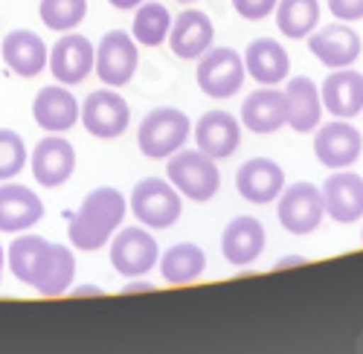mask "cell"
Wrapping results in <instances>:
<instances>
[{"label":"cell","instance_id":"5","mask_svg":"<svg viewBox=\"0 0 363 354\" xmlns=\"http://www.w3.org/2000/svg\"><path fill=\"white\" fill-rule=\"evenodd\" d=\"M180 192L160 181V177H145L140 181L131 192V212L137 215L140 224L151 227V229H166L180 218Z\"/></svg>","mask_w":363,"mask_h":354},{"label":"cell","instance_id":"28","mask_svg":"<svg viewBox=\"0 0 363 354\" xmlns=\"http://www.w3.org/2000/svg\"><path fill=\"white\" fill-rule=\"evenodd\" d=\"M320 23V0H277V26L288 38H306Z\"/></svg>","mask_w":363,"mask_h":354},{"label":"cell","instance_id":"17","mask_svg":"<svg viewBox=\"0 0 363 354\" xmlns=\"http://www.w3.org/2000/svg\"><path fill=\"white\" fill-rule=\"evenodd\" d=\"M213 38H216L213 21H209L206 12H198V9L180 12L169 29V47L180 58H201L213 47Z\"/></svg>","mask_w":363,"mask_h":354},{"label":"cell","instance_id":"23","mask_svg":"<svg viewBox=\"0 0 363 354\" xmlns=\"http://www.w3.org/2000/svg\"><path fill=\"white\" fill-rule=\"evenodd\" d=\"M195 139H198V149L206 152L209 157H230L238 142H241V125L233 120V113L227 110H206L198 125H195Z\"/></svg>","mask_w":363,"mask_h":354},{"label":"cell","instance_id":"36","mask_svg":"<svg viewBox=\"0 0 363 354\" xmlns=\"http://www.w3.org/2000/svg\"><path fill=\"white\" fill-rule=\"evenodd\" d=\"M308 258L306 256H288V258H279L277 261V268H291V264H306Z\"/></svg>","mask_w":363,"mask_h":354},{"label":"cell","instance_id":"14","mask_svg":"<svg viewBox=\"0 0 363 354\" xmlns=\"http://www.w3.org/2000/svg\"><path fill=\"white\" fill-rule=\"evenodd\" d=\"M96 62L94 44L84 35H62L52 50H50V70L55 76V81L62 84H79L90 76Z\"/></svg>","mask_w":363,"mask_h":354},{"label":"cell","instance_id":"2","mask_svg":"<svg viewBox=\"0 0 363 354\" xmlns=\"http://www.w3.org/2000/svg\"><path fill=\"white\" fill-rule=\"evenodd\" d=\"M125 218V198L111 186L94 189L67 224V239L79 250H99Z\"/></svg>","mask_w":363,"mask_h":354},{"label":"cell","instance_id":"20","mask_svg":"<svg viewBox=\"0 0 363 354\" xmlns=\"http://www.w3.org/2000/svg\"><path fill=\"white\" fill-rule=\"evenodd\" d=\"M221 250H224V258L233 264V268L253 264L264 250V227H262V221H256L250 215L233 218L224 227Z\"/></svg>","mask_w":363,"mask_h":354},{"label":"cell","instance_id":"7","mask_svg":"<svg viewBox=\"0 0 363 354\" xmlns=\"http://www.w3.org/2000/svg\"><path fill=\"white\" fill-rule=\"evenodd\" d=\"M323 215H325L323 192L314 183H294L285 192H279L277 218L288 232L308 235L323 224Z\"/></svg>","mask_w":363,"mask_h":354},{"label":"cell","instance_id":"24","mask_svg":"<svg viewBox=\"0 0 363 354\" xmlns=\"http://www.w3.org/2000/svg\"><path fill=\"white\" fill-rule=\"evenodd\" d=\"M285 105H288V125L299 134L314 131L323 116V96L320 87L308 76H296L285 84Z\"/></svg>","mask_w":363,"mask_h":354},{"label":"cell","instance_id":"16","mask_svg":"<svg viewBox=\"0 0 363 354\" xmlns=\"http://www.w3.org/2000/svg\"><path fill=\"white\" fill-rule=\"evenodd\" d=\"M235 186H238V195L250 203H270L279 198L285 186V171L270 157H253L238 169Z\"/></svg>","mask_w":363,"mask_h":354},{"label":"cell","instance_id":"30","mask_svg":"<svg viewBox=\"0 0 363 354\" xmlns=\"http://www.w3.org/2000/svg\"><path fill=\"white\" fill-rule=\"evenodd\" d=\"M87 15V0H41V21L52 33H70Z\"/></svg>","mask_w":363,"mask_h":354},{"label":"cell","instance_id":"18","mask_svg":"<svg viewBox=\"0 0 363 354\" xmlns=\"http://www.w3.org/2000/svg\"><path fill=\"white\" fill-rule=\"evenodd\" d=\"M79 102L76 96L67 91L65 84H50V87H41L35 102H33V116L35 122L44 128V131H52V134H62V131H70L76 122H79Z\"/></svg>","mask_w":363,"mask_h":354},{"label":"cell","instance_id":"4","mask_svg":"<svg viewBox=\"0 0 363 354\" xmlns=\"http://www.w3.org/2000/svg\"><path fill=\"white\" fill-rule=\"evenodd\" d=\"M189 116L177 108H155L145 120L140 122L137 131V145L140 152L151 160L172 157L177 149H184L189 137Z\"/></svg>","mask_w":363,"mask_h":354},{"label":"cell","instance_id":"37","mask_svg":"<svg viewBox=\"0 0 363 354\" xmlns=\"http://www.w3.org/2000/svg\"><path fill=\"white\" fill-rule=\"evenodd\" d=\"M137 290H151V285L148 282H131V285H125V293H137Z\"/></svg>","mask_w":363,"mask_h":354},{"label":"cell","instance_id":"13","mask_svg":"<svg viewBox=\"0 0 363 354\" xmlns=\"http://www.w3.org/2000/svg\"><path fill=\"white\" fill-rule=\"evenodd\" d=\"M323 206L337 224H354L363 218V177L352 171L328 174L323 183Z\"/></svg>","mask_w":363,"mask_h":354},{"label":"cell","instance_id":"39","mask_svg":"<svg viewBox=\"0 0 363 354\" xmlns=\"http://www.w3.org/2000/svg\"><path fill=\"white\" fill-rule=\"evenodd\" d=\"M180 4H192V0H180Z\"/></svg>","mask_w":363,"mask_h":354},{"label":"cell","instance_id":"10","mask_svg":"<svg viewBox=\"0 0 363 354\" xmlns=\"http://www.w3.org/2000/svg\"><path fill=\"white\" fill-rule=\"evenodd\" d=\"M82 122H84V128L94 137L113 139V137H119L128 128L131 108H128V102L119 93H113V91H108V87H105V91H94L84 99V105H82Z\"/></svg>","mask_w":363,"mask_h":354},{"label":"cell","instance_id":"8","mask_svg":"<svg viewBox=\"0 0 363 354\" xmlns=\"http://www.w3.org/2000/svg\"><path fill=\"white\" fill-rule=\"evenodd\" d=\"M160 261V250L155 235L145 232L143 227H125L116 232V239L111 241V264L116 273H123L128 279L145 276L155 264Z\"/></svg>","mask_w":363,"mask_h":354},{"label":"cell","instance_id":"35","mask_svg":"<svg viewBox=\"0 0 363 354\" xmlns=\"http://www.w3.org/2000/svg\"><path fill=\"white\" fill-rule=\"evenodd\" d=\"M108 4H111L113 9H123V12H125V9H137L143 0H108Z\"/></svg>","mask_w":363,"mask_h":354},{"label":"cell","instance_id":"29","mask_svg":"<svg viewBox=\"0 0 363 354\" xmlns=\"http://www.w3.org/2000/svg\"><path fill=\"white\" fill-rule=\"evenodd\" d=\"M169 29H172V15L163 4H143L140 12L134 15L131 35L143 47H157L169 38Z\"/></svg>","mask_w":363,"mask_h":354},{"label":"cell","instance_id":"31","mask_svg":"<svg viewBox=\"0 0 363 354\" xmlns=\"http://www.w3.org/2000/svg\"><path fill=\"white\" fill-rule=\"evenodd\" d=\"M23 163H26L23 137L9 128H0V181H9V177L21 174Z\"/></svg>","mask_w":363,"mask_h":354},{"label":"cell","instance_id":"21","mask_svg":"<svg viewBox=\"0 0 363 354\" xmlns=\"http://www.w3.org/2000/svg\"><path fill=\"white\" fill-rule=\"evenodd\" d=\"M44 218L41 198L21 183L0 186V232H23Z\"/></svg>","mask_w":363,"mask_h":354},{"label":"cell","instance_id":"22","mask_svg":"<svg viewBox=\"0 0 363 354\" xmlns=\"http://www.w3.org/2000/svg\"><path fill=\"white\" fill-rule=\"evenodd\" d=\"M288 120L285 91H274V84H264L262 91L250 93L241 105V122L253 134H274Z\"/></svg>","mask_w":363,"mask_h":354},{"label":"cell","instance_id":"3","mask_svg":"<svg viewBox=\"0 0 363 354\" xmlns=\"http://www.w3.org/2000/svg\"><path fill=\"white\" fill-rule=\"evenodd\" d=\"M169 181L172 186L186 195L189 200L195 203H206L218 195V186H221V171L216 166V157H209L206 152H180L169 160Z\"/></svg>","mask_w":363,"mask_h":354},{"label":"cell","instance_id":"19","mask_svg":"<svg viewBox=\"0 0 363 354\" xmlns=\"http://www.w3.org/2000/svg\"><path fill=\"white\" fill-rule=\"evenodd\" d=\"M320 96L325 110H331L337 120H352L363 113V73L352 67L335 70L320 87Z\"/></svg>","mask_w":363,"mask_h":354},{"label":"cell","instance_id":"34","mask_svg":"<svg viewBox=\"0 0 363 354\" xmlns=\"http://www.w3.org/2000/svg\"><path fill=\"white\" fill-rule=\"evenodd\" d=\"M73 297H90V293H94V297H99L102 293V287H96V285H82V287H76V290H70Z\"/></svg>","mask_w":363,"mask_h":354},{"label":"cell","instance_id":"6","mask_svg":"<svg viewBox=\"0 0 363 354\" xmlns=\"http://www.w3.org/2000/svg\"><path fill=\"white\" fill-rule=\"evenodd\" d=\"M245 73H247L245 58H241L235 50L216 47V50H206L201 55L198 87L213 99H230L233 93L241 91V84H245Z\"/></svg>","mask_w":363,"mask_h":354},{"label":"cell","instance_id":"12","mask_svg":"<svg viewBox=\"0 0 363 354\" xmlns=\"http://www.w3.org/2000/svg\"><path fill=\"white\" fill-rule=\"evenodd\" d=\"M308 50L325 67L340 70V67H352L357 62L363 44H360V35L349 23H328L308 35Z\"/></svg>","mask_w":363,"mask_h":354},{"label":"cell","instance_id":"15","mask_svg":"<svg viewBox=\"0 0 363 354\" xmlns=\"http://www.w3.org/2000/svg\"><path fill=\"white\" fill-rule=\"evenodd\" d=\"M76 171V152L65 137H44L33 152V174L47 189L67 183Z\"/></svg>","mask_w":363,"mask_h":354},{"label":"cell","instance_id":"40","mask_svg":"<svg viewBox=\"0 0 363 354\" xmlns=\"http://www.w3.org/2000/svg\"><path fill=\"white\" fill-rule=\"evenodd\" d=\"M360 239H363V232H360Z\"/></svg>","mask_w":363,"mask_h":354},{"label":"cell","instance_id":"27","mask_svg":"<svg viewBox=\"0 0 363 354\" xmlns=\"http://www.w3.org/2000/svg\"><path fill=\"white\" fill-rule=\"evenodd\" d=\"M203 270H206V253L192 241L169 247L160 258V273H163V282L169 285H189L201 279Z\"/></svg>","mask_w":363,"mask_h":354},{"label":"cell","instance_id":"38","mask_svg":"<svg viewBox=\"0 0 363 354\" xmlns=\"http://www.w3.org/2000/svg\"><path fill=\"white\" fill-rule=\"evenodd\" d=\"M0 279H4V250H0Z\"/></svg>","mask_w":363,"mask_h":354},{"label":"cell","instance_id":"25","mask_svg":"<svg viewBox=\"0 0 363 354\" xmlns=\"http://www.w3.org/2000/svg\"><path fill=\"white\" fill-rule=\"evenodd\" d=\"M0 52H4L6 67L23 79H33L47 67V44L41 41V35L29 33V29L9 33L0 44Z\"/></svg>","mask_w":363,"mask_h":354},{"label":"cell","instance_id":"33","mask_svg":"<svg viewBox=\"0 0 363 354\" xmlns=\"http://www.w3.org/2000/svg\"><path fill=\"white\" fill-rule=\"evenodd\" d=\"M328 9L340 21H360L363 18V0H328Z\"/></svg>","mask_w":363,"mask_h":354},{"label":"cell","instance_id":"26","mask_svg":"<svg viewBox=\"0 0 363 354\" xmlns=\"http://www.w3.org/2000/svg\"><path fill=\"white\" fill-rule=\"evenodd\" d=\"M245 67L262 84H279V81L288 79L291 58H288V52L279 41L256 38V41H250V47L245 52Z\"/></svg>","mask_w":363,"mask_h":354},{"label":"cell","instance_id":"11","mask_svg":"<svg viewBox=\"0 0 363 354\" xmlns=\"http://www.w3.org/2000/svg\"><path fill=\"white\" fill-rule=\"evenodd\" d=\"M363 152V137L349 120L325 122L317 128L314 154L325 169H349Z\"/></svg>","mask_w":363,"mask_h":354},{"label":"cell","instance_id":"1","mask_svg":"<svg viewBox=\"0 0 363 354\" xmlns=\"http://www.w3.org/2000/svg\"><path fill=\"white\" fill-rule=\"evenodd\" d=\"M9 268L18 282L35 287L41 297H62L76 276V256L67 244L21 235L9 244Z\"/></svg>","mask_w":363,"mask_h":354},{"label":"cell","instance_id":"9","mask_svg":"<svg viewBox=\"0 0 363 354\" xmlns=\"http://www.w3.org/2000/svg\"><path fill=\"white\" fill-rule=\"evenodd\" d=\"M137 64H140V52H137L134 35L123 33V29H113V33L102 35L96 47V76L108 87L128 84L137 73Z\"/></svg>","mask_w":363,"mask_h":354},{"label":"cell","instance_id":"32","mask_svg":"<svg viewBox=\"0 0 363 354\" xmlns=\"http://www.w3.org/2000/svg\"><path fill=\"white\" fill-rule=\"evenodd\" d=\"M233 9L245 21H262L277 9V0H233Z\"/></svg>","mask_w":363,"mask_h":354}]
</instances>
